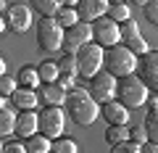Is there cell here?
Segmentation results:
<instances>
[{
	"label": "cell",
	"instance_id": "obj_10",
	"mask_svg": "<svg viewBox=\"0 0 158 153\" xmlns=\"http://www.w3.org/2000/svg\"><path fill=\"white\" fill-rule=\"evenodd\" d=\"M116 77H111L108 71H100L95 74L90 79V95L95 98L98 103H111L113 98H116Z\"/></svg>",
	"mask_w": 158,
	"mask_h": 153
},
{
	"label": "cell",
	"instance_id": "obj_36",
	"mask_svg": "<svg viewBox=\"0 0 158 153\" xmlns=\"http://www.w3.org/2000/svg\"><path fill=\"white\" fill-rule=\"evenodd\" d=\"M140 153H158V142H150V140H148L145 145H140Z\"/></svg>",
	"mask_w": 158,
	"mask_h": 153
},
{
	"label": "cell",
	"instance_id": "obj_34",
	"mask_svg": "<svg viewBox=\"0 0 158 153\" xmlns=\"http://www.w3.org/2000/svg\"><path fill=\"white\" fill-rule=\"evenodd\" d=\"M0 153H29V151H27V145H24V142L11 140V142H3V151H0Z\"/></svg>",
	"mask_w": 158,
	"mask_h": 153
},
{
	"label": "cell",
	"instance_id": "obj_1",
	"mask_svg": "<svg viewBox=\"0 0 158 153\" xmlns=\"http://www.w3.org/2000/svg\"><path fill=\"white\" fill-rule=\"evenodd\" d=\"M63 111L66 116L79 127H90L92 121L98 119V113H100V103L90 95V90H69L66 95V103H63Z\"/></svg>",
	"mask_w": 158,
	"mask_h": 153
},
{
	"label": "cell",
	"instance_id": "obj_28",
	"mask_svg": "<svg viewBox=\"0 0 158 153\" xmlns=\"http://www.w3.org/2000/svg\"><path fill=\"white\" fill-rule=\"evenodd\" d=\"M16 90H19V77L0 74V95H3V98H11Z\"/></svg>",
	"mask_w": 158,
	"mask_h": 153
},
{
	"label": "cell",
	"instance_id": "obj_6",
	"mask_svg": "<svg viewBox=\"0 0 158 153\" xmlns=\"http://www.w3.org/2000/svg\"><path fill=\"white\" fill-rule=\"evenodd\" d=\"M63 124H66V111H63V106H42V111H40V132L42 135L56 140V137H61Z\"/></svg>",
	"mask_w": 158,
	"mask_h": 153
},
{
	"label": "cell",
	"instance_id": "obj_22",
	"mask_svg": "<svg viewBox=\"0 0 158 153\" xmlns=\"http://www.w3.org/2000/svg\"><path fill=\"white\" fill-rule=\"evenodd\" d=\"M16 119L19 116H13V111H8V108L0 103V137L16 132Z\"/></svg>",
	"mask_w": 158,
	"mask_h": 153
},
{
	"label": "cell",
	"instance_id": "obj_37",
	"mask_svg": "<svg viewBox=\"0 0 158 153\" xmlns=\"http://www.w3.org/2000/svg\"><path fill=\"white\" fill-rule=\"evenodd\" d=\"M61 6H71V8H77V6H79V0H61Z\"/></svg>",
	"mask_w": 158,
	"mask_h": 153
},
{
	"label": "cell",
	"instance_id": "obj_20",
	"mask_svg": "<svg viewBox=\"0 0 158 153\" xmlns=\"http://www.w3.org/2000/svg\"><path fill=\"white\" fill-rule=\"evenodd\" d=\"M129 140V124H108L106 130V142L108 145H116V142Z\"/></svg>",
	"mask_w": 158,
	"mask_h": 153
},
{
	"label": "cell",
	"instance_id": "obj_19",
	"mask_svg": "<svg viewBox=\"0 0 158 153\" xmlns=\"http://www.w3.org/2000/svg\"><path fill=\"white\" fill-rule=\"evenodd\" d=\"M16 77H19V85H21V87H32V90H37V87L42 85V79H40V71H37L34 66H24L21 71L16 74Z\"/></svg>",
	"mask_w": 158,
	"mask_h": 153
},
{
	"label": "cell",
	"instance_id": "obj_3",
	"mask_svg": "<svg viewBox=\"0 0 158 153\" xmlns=\"http://www.w3.org/2000/svg\"><path fill=\"white\" fill-rule=\"evenodd\" d=\"M63 37H66V29L56 21V16L37 21V45H40V50H45V53L63 50Z\"/></svg>",
	"mask_w": 158,
	"mask_h": 153
},
{
	"label": "cell",
	"instance_id": "obj_17",
	"mask_svg": "<svg viewBox=\"0 0 158 153\" xmlns=\"http://www.w3.org/2000/svg\"><path fill=\"white\" fill-rule=\"evenodd\" d=\"M27 151L29 153H50L53 151V140L48 135H42V132H37V135L27 137Z\"/></svg>",
	"mask_w": 158,
	"mask_h": 153
},
{
	"label": "cell",
	"instance_id": "obj_12",
	"mask_svg": "<svg viewBox=\"0 0 158 153\" xmlns=\"http://www.w3.org/2000/svg\"><path fill=\"white\" fill-rule=\"evenodd\" d=\"M108 8H111V0H79L77 13H79V21L95 24L98 19L108 16Z\"/></svg>",
	"mask_w": 158,
	"mask_h": 153
},
{
	"label": "cell",
	"instance_id": "obj_32",
	"mask_svg": "<svg viewBox=\"0 0 158 153\" xmlns=\"http://www.w3.org/2000/svg\"><path fill=\"white\" fill-rule=\"evenodd\" d=\"M135 34H140V27H137L135 19H129V21L121 24V40H127V37H135Z\"/></svg>",
	"mask_w": 158,
	"mask_h": 153
},
{
	"label": "cell",
	"instance_id": "obj_24",
	"mask_svg": "<svg viewBox=\"0 0 158 153\" xmlns=\"http://www.w3.org/2000/svg\"><path fill=\"white\" fill-rule=\"evenodd\" d=\"M56 21L61 24L63 29H71L74 24H79V13H77V8H71V6H61V11L56 13Z\"/></svg>",
	"mask_w": 158,
	"mask_h": 153
},
{
	"label": "cell",
	"instance_id": "obj_38",
	"mask_svg": "<svg viewBox=\"0 0 158 153\" xmlns=\"http://www.w3.org/2000/svg\"><path fill=\"white\" fill-rule=\"evenodd\" d=\"M132 3H135V6H142V8H145L148 3H150V0H132Z\"/></svg>",
	"mask_w": 158,
	"mask_h": 153
},
{
	"label": "cell",
	"instance_id": "obj_35",
	"mask_svg": "<svg viewBox=\"0 0 158 153\" xmlns=\"http://www.w3.org/2000/svg\"><path fill=\"white\" fill-rule=\"evenodd\" d=\"M71 82H74V77H66V74H61L56 85H58V87H63V90L69 92V90H71Z\"/></svg>",
	"mask_w": 158,
	"mask_h": 153
},
{
	"label": "cell",
	"instance_id": "obj_18",
	"mask_svg": "<svg viewBox=\"0 0 158 153\" xmlns=\"http://www.w3.org/2000/svg\"><path fill=\"white\" fill-rule=\"evenodd\" d=\"M29 8L42 13V19H50L61 11V0H29Z\"/></svg>",
	"mask_w": 158,
	"mask_h": 153
},
{
	"label": "cell",
	"instance_id": "obj_27",
	"mask_svg": "<svg viewBox=\"0 0 158 153\" xmlns=\"http://www.w3.org/2000/svg\"><path fill=\"white\" fill-rule=\"evenodd\" d=\"M124 45L129 48L135 56H145V53H150V48H148V42H145V37L142 34H135V37H127L124 40Z\"/></svg>",
	"mask_w": 158,
	"mask_h": 153
},
{
	"label": "cell",
	"instance_id": "obj_25",
	"mask_svg": "<svg viewBox=\"0 0 158 153\" xmlns=\"http://www.w3.org/2000/svg\"><path fill=\"white\" fill-rule=\"evenodd\" d=\"M108 16H111L116 24H124V21H129V19H132V11H129V6H127V3H111Z\"/></svg>",
	"mask_w": 158,
	"mask_h": 153
},
{
	"label": "cell",
	"instance_id": "obj_13",
	"mask_svg": "<svg viewBox=\"0 0 158 153\" xmlns=\"http://www.w3.org/2000/svg\"><path fill=\"white\" fill-rule=\"evenodd\" d=\"M100 113H103V119H106L108 124H129V108H127L121 100L103 103Z\"/></svg>",
	"mask_w": 158,
	"mask_h": 153
},
{
	"label": "cell",
	"instance_id": "obj_2",
	"mask_svg": "<svg viewBox=\"0 0 158 153\" xmlns=\"http://www.w3.org/2000/svg\"><path fill=\"white\" fill-rule=\"evenodd\" d=\"M106 71L111 74V77H116V79H124V77H132V74L137 71V66H140V61H137V56L129 50L127 45H113L106 50Z\"/></svg>",
	"mask_w": 158,
	"mask_h": 153
},
{
	"label": "cell",
	"instance_id": "obj_4",
	"mask_svg": "<svg viewBox=\"0 0 158 153\" xmlns=\"http://www.w3.org/2000/svg\"><path fill=\"white\" fill-rule=\"evenodd\" d=\"M116 98L124 103L127 108H140L148 103V85L140 79V77H124V79L118 82L116 87Z\"/></svg>",
	"mask_w": 158,
	"mask_h": 153
},
{
	"label": "cell",
	"instance_id": "obj_31",
	"mask_svg": "<svg viewBox=\"0 0 158 153\" xmlns=\"http://www.w3.org/2000/svg\"><path fill=\"white\" fill-rule=\"evenodd\" d=\"M111 153H140V145L132 140H124V142H116L111 145Z\"/></svg>",
	"mask_w": 158,
	"mask_h": 153
},
{
	"label": "cell",
	"instance_id": "obj_26",
	"mask_svg": "<svg viewBox=\"0 0 158 153\" xmlns=\"http://www.w3.org/2000/svg\"><path fill=\"white\" fill-rule=\"evenodd\" d=\"M145 130H148V140L150 142H158V108H150L145 116Z\"/></svg>",
	"mask_w": 158,
	"mask_h": 153
},
{
	"label": "cell",
	"instance_id": "obj_8",
	"mask_svg": "<svg viewBox=\"0 0 158 153\" xmlns=\"http://www.w3.org/2000/svg\"><path fill=\"white\" fill-rule=\"evenodd\" d=\"M92 40H95V37H92V24L79 21V24H74L71 29H66V37H63V53L77 56V53L82 50L85 45H90Z\"/></svg>",
	"mask_w": 158,
	"mask_h": 153
},
{
	"label": "cell",
	"instance_id": "obj_39",
	"mask_svg": "<svg viewBox=\"0 0 158 153\" xmlns=\"http://www.w3.org/2000/svg\"><path fill=\"white\" fill-rule=\"evenodd\" d=\"M111 3H124V0H111Z\"/></svg>",
	"mask_w": 158,
	"mask_h": 153
},
{
	"label": "cell",
	"instance_id": "obj_16",
	"mask_svg": "<svg viewBox=\"0 0 158 153\" xmlns=\"http://www.w3.org/2000/svg\"><path fill=\"white\" fill-rule=\"evenodd\" d=\"M11 100H13V106H16L19 111H34L37 103H40V95H37V90H32V87H19V90L11 95Z\"/></svg>",
	"mask_w": 158,
	"mask_h": 153
},
{
	"label": "cell",
	"instance_id": "obj_5",
	"mask_svg": "<svg viewBox=\"0 0 158 153\" xmlns=\"http://www.w3.org/2000/svg\"><path fill=\"white\" fill-rule=\"evenodd\" d=\"M77 63H79V77L92 79L95 74H100L103 63H106V50L98 42H90V45H85L77 53Z\"/></svg>",
	"mask_w": 158,
	"mask_h": 153
},
{
	"label": "cell",
	"instance_id": "obj_23",
	"mask_svg": "<svg viewBox=\"0 0 158 153\" xmlns=\"http://www.w3.org/2000/svg\"><path fill=\"white\" fill-rule=\"evenodd\" d=\"M58 71L61 74H66V77H74L77 79L79 77V63H77V56H69V53H63L61 58H58Z\"/></svg>",
	"mask_w": 158,
	"mask_h": 153
},
{
	"label": "cell",
	"instance_id": "obj_9",
	"mask_svg": "<svg viewBox=\"0 0 158 153\" xmlns=\"http://www.w3.org/2000/svg\"><path fill=\"white\" fill-rule=\"evenodd\" d=\"M3 21H6V29L8 32H27L29 27H32V8L29 6H21V3H13V6H8V11L3 13Z\"/></svg>",
	"mask_w": 158,
	"mask_h": 153
},
{
	"label": "cell",
	"instance_id": "obj_33",
	"mask_svg": "<svg viewBox=\"0 0 158 153\" xmlns=\"http://www.w3.org/2000/svg\"><path fill=\"white\" fill-rule=\"evenodd\" d=\"M142 11H145L148 21H150L153 27H158V0H150V3H148V6L142 8Z\"/></svg>",
	"mask_w": 158,
	"mask_h": 153
},
{
	"label": "cell",
	"instance_id": "obj_7",
	"mask_svg": "<svg viewBox=\"0 0 158 153\" xmlns=\"http://www.w3.org/2000/svg\"><path fill=\"white\" fill-rule=\"evenodd\" d=\"M92 37H95V42L100 48H113L121 42V24H116L111 16H103L98 19L95 24H92Z\"/></svg>",
	"mask_w": 158,
	"mask_h": 153
},
{
	"label": "cell",
	"instance_id": "obj_21",
	"mask_svg": "<svg viewBox=\"0 0 158 153\" xmlns=\"http://www.w3.org/2000/svg\"><path fill=\"white\" fill-rule=\"evenodd\" d=\"M40 71V79H42V85H53V82H58V77H61V71H58V63L56 61H42L37 66Z\"/></svg>",
	"mask_w": 158,
	"mask_h": 153
},
{
	"label": "cell",
	"instance_id": "obj_29",
	"mask_svg": "<svg viewBox=\"0 0 158 153\" xmlns=\"http://www.w3.org/2000/svg\"><path fill=\"white\" fill-rule=\"evenodd\" d=\"M50 153H77V142H74L71 137H56Z\"/></svg>",
	"mask_w": 158,
	"mask_h": 153
},
{
	"label": "cell",
	"instance_id": "obj_15",
	"mask_svg": "<svg viewBox=\"0 0 158 153\" xmlns=\"http://www.w3.org/2000/svg\"><path fill=\"white\" fill-rule=\"evenodd\" d=\"M37 95H40V103H42V106H63L69 92L53 82V85H40L37 87Z\"/></svg>",
	"mask_w": 158,
	"mask_h": 153
},
{
	"label": "cell",
	"instance_id": "obj_11",
	"mask_svg": "<svg viewBox=\"0 0 158 153\" xmlns=\"http://www.w3.org/2000/svg\"><path fill=\"white\" fill-rule=\"evenodd\" d=\"M140 79L148 85V90L158 92V50H150L145 56H140V66H137Z\"/></svg>",
	"mask_w": 158,
	"mask_h": 153
},
{
	"label": "cell",
	"instance_id": "obj_14",
	"mask_svg": "<svg viewBox=\"0 0 158 153\" xmlns=\"http://www.w3.org/2000/svg\"><path fill=\"white\" fill-rule=\"evenodd\" d=\"M40 132V113L37 111H21L16 119V135L19 137H32Z\"/></svg>",
	"mask_w": 158,
	"mask_h": 153
},
{
	"label": "cell",
	"instance_id": "obj_30",
	"mask_svg": "<svg viewBox=\"0 0 158 153\" xmlns=\"http://www.w3.org/2000/svg\"><path fill=\"white\" fill-rule=\"evenodd\" d=\"M129 140L137 142V145H145V142H148V130H145V124H132V127H129Z\"/></svg>",
	"mask_w": 158,
	"mask_h": 153
}]
</instances>
